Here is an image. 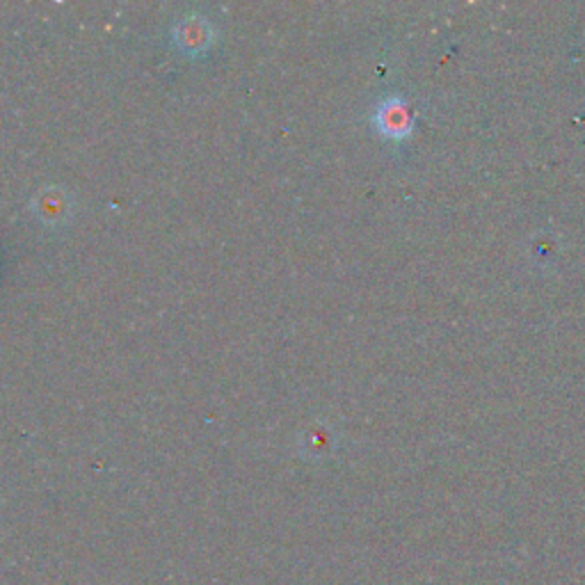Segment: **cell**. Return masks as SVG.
<instances>
[{"label":"cell","instance_id":"cell-1","mask_svg":"<svg viewBox=\"0 0 585 585\" xmlns=\"http://www.w3.org/2000/svg\"><path fill=\"white\" fill-rule=\"evenodd\" d=\"M380 126L389 136L405 134L407 131L405 110L396 102H389L384 108H380Z\"/></svg>","mask_w":585,"mask_h":585}]
</instances>
